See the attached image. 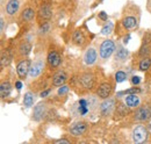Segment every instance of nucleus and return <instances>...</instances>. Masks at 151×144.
I'll use <instances>...</instances> for the list:
<instances>
[{"instance_id":"nucleus-23","label":"nucleus","mask_w":151,"mask_h":144,"mask_svg":"<svg viewBox=\"0 0 151 144\" xmlns=\"http://www.w3.org/2000/svg\"><path fill=\"white\" fill-rule=\"evenodd\" d=\"M35 99H36L35 93H33L32 91H28V92H26V93H24V95H23L22 104H23V106H24L26 108H30L33 105H34Z\"/></svg>"},{"instance_id":"nucleus-10","label":"nucleus","mask_w":151,"mask_h":144,"mask_svg":"<svg viewBox=\"0 0 151 144\" xmlns=\"http://www.w3.org/2000/svg\"><path fill=\"white\" fill-rule=\"evenodd\" d=\"M114 91V85L111 81H102L98 87H96V92L95 94L99 96V99H106L109 98L112 95Z\"/></svg>"},{"instance_id":"nucleus-40","label":"nucleus","mask_w":151,"mask_h":144,"mask_svg":"<svg viewBox=\"0 0 151 144\" xmlns=\"http://www.w3.org/2000/svg\"><path fill=\"white\" fill-rule=\"evenodd\" d=\"M17 87H18V90H20V89L22 87V85H21V83H19V81L17 83Z\"/></svg>"},{"instance_id":"nucleus-30","label":"nucleus","mask_w":151,"mask_h":144,"mask_svg":"<svg viewBox=\"0 0 151 144\" xmlns=\"http://www.w3.org/2000/svg\"><path fill=\"white\" fill-rule=\"evenodd\" d=\"M115 81L116 83H123L126 79H127V73L124 71H116V73H115Z\"/></svg>"},{"instance_id":"nucleus-36","label":"nucleus","mask_w":151,"mask_h":144,"mask_svg":"<svg viewBox=\"0 0 151 144\" xmlns=\"http://www.w3.org/2000/svg\"><path fill=\"white\" fill-rule=\"evenodd\" d=\"M50 89H48V90H45V91H43V92H41V93H40V96H41V98H45V96H47V95H48V94H49V93H50Z\"/></svg>"},{"instance_id":"nucleus-32","label":"nucleus","mask_w":151,"mask_h":144,"mask_svg":"<svg viewBox=\"0 0 151 144\" xmlns=\"http://www.w3.org/2000/svg\"><path fill=\"white\" fill-rule=\"evenodd\" d=\"M142 90H141L139 87H132V89H129V90L124 91L123 94H138Z\"/></svg>"},{"instance_id":"nucleus-4","label":"nucleus","mask_w":151,"mask_h":144,"mask_svg":"<svg viewBox=\"0 0 151 144\" xmlns=\"http://www.w3.org/2000/svg\"><path fill=\"white\" fill-rule=\"evenodd\" d=\"M149 128L144 125H137L132 131V140L135 144H143L148 141Z\"/></svg>"},{"instance_id":"nucleus-5","label":"nucleus","mask_w":151,"mask_h":144,"mask_svg":"<svg viewBox=\"0 0 151 144\" xmlns=\"http://www.w3.org/2000/svg\"><path fill=\"white\" fill-rule=\"evenodd\" d=\"M116 109V101L115 99L109 96L106 99H102V101L99 105V112L100 115L102 117H108L114 113V110Z\"/></svg>"},{"instance_id":"nucleus-33","label":"nucleus","mask_w":151,"mask_h":144,"mask_svg":"<svg viewBox=\"0 0 151 144\" xmlns=\"http://www.w3.org/2000/svg\"><path fill=\"white\" fill-rule=\"evenodd\" d=\"M0 26H1V36H4L6 33V22H5V18L2 15L0 19Z\"/></svg>"},{"instance_id":"nucleus-27","label":"nucleus","mask_w":151,"mask_h":144,"mask_svg":"<svg viewBox=\"0 0 151 144\" xmlns=\"http://www.w3.org/2000/svg\"><path fill=\"white\" fill-rule=\"evenodd\" d=\"M51 30V23L49 21H45V22H42L38 27V35L40 36H44L47 34H49Z\"/></svg>"},{"instance_id":"nucleus-8","label":"nucleus","mask_w":151,"mask_h":144,"mask_svg":"<svg viewBox=\"0 0 151 144\" xmlns=\"http://www.w3.org/2000/svg\"><path fill=\"white\" fill-rule=\"evenodd\" d=\"M32 48H33V45H32V43H30L29 41H26V40L21 41L19 44H18V47H17V50L14 51L17 59L20 60V59H22V58L28 57L29 54H30V51H32ZM18 60H17V62H18Z\"/></svg>"},{"instance_id":"nucleus-28","label":"nucleus","mask_w":151,"mask_h":144,"mask_svg":"<svg viewBox=\"0 0 151 144\" xmlns=\"http://www.w3.org/2000/svg\"><path fill=\"white\" fill-rule=\"evenodd\" d=\"M113 29H114V23L112 21H107V22L102 26L100 33H101L102 35H109V34H112Z\"/></svg>"},{"instance_id":"nucleus-14","label":"nucleus","mask_w":151,"mask_h":144,"mask_svg":"<svg viewBox=\"0 0 151 144\" xmlns=\"http://www.w3.org/2000/svg\"><path fill=\"white\" fill-rule=\"evenodd\" d=\"M98 51H96V49H95L94 47H88V48H86V50H85V53L83 55V62L86 64V65H88V66H92V65H94L95 63L98 62Z\"/></svg>"},{"instance_id":"nucleus-16","label":"nucleus","mask_w":151,"mask_h":144,"mask_svg":"<svg viewBox=\"0 0 151 144\" xmlns=\"http://www.w3.org/2000/svg\"><path fill=\"white\" fill-rule=\"evenodd\" d=\"M78 80H79V84L85 90H92L95 85V77L90 72H85V73L80 74Z\"/></svg>"},{"instance_id":"nucleus-21","label":"nucleus","mask_w":151,"mask_h":144,"mask_svg":"<svg viewBox=\"0 0 151 144\" xmlns=\"http://www.w3.org/2000/svg\"><path fill=\"white\" fill-rule=\"evenodd\" d=\"M66 80H68V76H66V72L63 71V70H59V71H57L54 76H52V78H51V84H52V86H62V85H64L65 83H66Z\"/></svg>"},{"instance_id":"nucleus-6","label":"nucleus","mask_w":151,"mask_h":144,"mask_svg":"<svg viewBox=\"0 0 151 144\" xmlns=\"http://www.w3.org/2000/svg\"><path fill=\"white\" fill-rule=\"evenodd\" d=\"M134 120L136 122H149L151 120V106L143 105L138 106L134 112Z\"/></svg>"},{"instance_id":"nucleus-25","label":"nucleus","mask_w":151,"mask_h":144,"mask_svg":"<svg viewBox=\"0 0 151 144\" xmlns=\"http://www.w3.org/2000/svg\"><path fill=\"white\" fill-rule=\"evenodd\" d=\"M151 69V57H142L138 63V70L139 71H149Z\"/></svg>"},{"instance_id":"nucleus-37","label":"nucleus","mask_w":151,"mask_h":144,"mask_svg":"<svg viewBox=\"0 0 151 144\" xmlns=\"http://www.w3.org/2000/svg\"><path fill=\"white\" fill-rule=\"evenodd\" d=\"M55 143H66V144H69V143H70V141H69V140H65V138H60V140H57V141H55Z\"/></svg>"},{"instance_id":"nucleus-39","label":"nucleus","mask_w":151,"mask_h":144,"mask_svg":"<svg viewBox=\"0 0 151 144\" xmlns=\"http://www.w3.org/2000/svg\"><path fill=\"white\" fill-rule=\"evenodd\" d=\"M148 9H149V12L151 13V0H148Z\"/></svg>"},{"instance_id":"nucleus-19","label":"nucleus","mask_w":151,"mask_h":144,"mask_svg":"<svg viewBox=\"0 0 151 144\" xmlns=\"http://www.w3.org/2000/svg\"><path fill=\"white\" fill-rule=\"evenodd\" d=\"M36 13H37V12H35V9H34L33 7L27 6V7H24V8L22 9V12L20 13L19 21L21 23H28V22H30V21L34 20V18L36 17Z\"/></svg>"},{"instance_id":"nucleus-17","label":"nucleus","mask_w":151,"mask_h":144,"mask_svg":"<svg viewBox=\"0 0 151 144\" xmlns=\"http://www.w3.org/2000/svg\"><path fill=\"white\" fill-rule=\"evenodd\" d=\"M21 7V1L20 0H7L5 12L8 18H14L20 11Z\"/></svg>"},{"instance_id":"nucleus-22","label":"nucleus","mask_w":151,"mask_h":144,"mask_svg":"<svg viewBox=\"0 0 151 144\" xmlns=\"http://www.w3.org/2000/svg\"><path fill=\"white\" fill-rule=\"evenodd\" d=\"M123 102L128 106V108H136L141 104V98L137 94H127L123 99Z\"/></svg>"},{"instance_id":"nucleus-20","label":"nucleus","mask_w":151,"mask_h":144,"mask_svg":"<svg viewBox=\"0 0 151 144\" xmlns=\"http://www.w3.org/2000/svg\"><path fill=\"white\" fill-rule=\"evenodd\" d=\"M86 41H87V38H86L85 33L80 28L76 29L75 32H73V34H72V42H73V44H76L77 47L83 48L86 44Z\"/></svg>"},{"instance_id":"nucleus-34","label":"nucleus","mask_w":151,"mask_h":144,"mask_svg":"<svg viewBox=\"0 0 151 144\" xmlns=\"http://www.w3.org/2000/svg\"><path fill=\"white\" fill-rule=\"evenodd\" d=\"M130 83H132V85H138V84L141 83V77H138V76H132V79H130Z\"/></svg>"},{"instance_id":"nucleus-18","label":"nucleus","mask_w":151,"mask_h":144,"mask_svg":"<svg viewBox=\"0 0 151 144\" xmlns=\"http://www.w3.org/2000/svg\"><path fill=\"white\" fill-rule=\"evenodd\" d=\"M32 115H33L32 119L35 122H40L47 115V104L44 101H41V102L36 104V106L33 109V114Z\"/></svg>"},{"instance_id":"nucleus-1","label":"nucleus","mask_w":151,"mask_h":144,"mask_svg":"<svg viewBox=\"0 0 151 144\" xmlns=\"http://www.w3.org/2000/svg\"><path fill=\"white\" fill-rule=\"evenodd\" d=\"M139 18H141L139 8L134 4H128L123 8L121 24L127 32L135 30L139 26Z\"/></svg>"},{"instance_id":"nucleus-7","label":"nucleus","mask_w":151,"mask_h":144,"mask_svg":"<svg viewBox=\"0 0 151 144\" xmlns=\"http://www.w3.org/2000/svg\"><path fill=\"white\" fill-rule=\"evenodd\" d=\"M30 66H32V60L28 57L18 60V63H17V74L21 80H24L28 77Z\"/></svg>"},{"instance_id":"nucleus-26","label":"nucleus","mask_w":151,"mask_h":144,"mask_svg":"<svg viewBox=\"0 0 151 144\" xmlns=\"http://www.w3.org/2000/svg\"><path fill=\"white\" fill-rule=\"evenodd\" d=\"M12 92V85L9 81H2L1 85H0V94H1V98L5 99L7 98Z\"/></svg>"},{"instance_id":"nucleus-12","label":"nucleus","mask_w":151,"mask_h":144,"mask_svg":"<svg viewBox=\"0 0 151 144\" xmlns=\"http://www.w3.org/2000/svg\"><path fill=\"white\" fill-rule=\"evenodd\" d=\"M47 64H48V68L50 70L57 69L62 64V56H60V54L55 49H51L48 53V56H47Z\"/></svg>"},{"instance_id":"nucleus-29","label":"nucleus","mask_w":151,"mask_h":144,"mask_svg":"<svg viewBox=\"0 0 151 144\" xmlns=\"http://www.w3.org/2000/svg\"><path fill=\"white\" fill-rule=\"evenodd\" d=\"M11 56L8 51H2L1 53V69H4L5 66H7L11 63Z\"/></svg>"},{"instance_id":"nucleus-31","label":"nucleus","mask_w":151,"mask_h":144,"mask_svg":"<svg viewBox=\"0 0 151 144\" xmlns=\"http://www.w3.org/2000/svg\"><path fill=\"white\" fill-rule=\"evenodd\" d=\"M70 91V87H69V85H62V86H59V89L57 91V94L58 95H65L68 92Z\"/></svg>"},{"instance_id":"nucleus-35","label":"nucleus","mask_w":151,"mask_h":144,"mask_svg":"<svg viewBox=\"0 0 151 144\" xmlns=\"http://www.w3.org/2000/svg\"><path fill=\"white\" fill-rule=\"evenodd\" d=\"M99 18L101 19L102 21H106V20L108 19V17H107V14H106L105 12H100V13H99Z\"/></svg>"},{"instance_id":"nucleus-3","label":"nucleus","mask_w":151,"mask_h":144,"mask_svg":"<svg viewBox=\"0 0 151 144\" xmlns=\"http://www.w3.org/2000/svg\"><path fill=\"white\" fill-rule=\"evenodd\" d=\"M115 49H116V45H115V42L111 38H107V40H104L99 47V58L100 60L102 62H106L107 59H109L113 54L115 53Z\"/></svg>"},{"instance_id":"nucleus-24","label":"nucleus","mask_w":151,"mask_h":144,"mask_svg":"<svg viewBox=\"0 0 151 144\" xmlns=\"http://www.w3.org/2000/svg\"><path fill=\"white\" fill-rule=\"evenodd\" d=\"M138 56L142 57H151V42H142V45L138 50Z\"/></svg>"},{"instance_id":"nucleus-11","label":"nucleus","mask_w":151,"mask_h":144,"mask_svg":"<svg viewBox=\"0 0 151 144\" xmlns=\"http://www.w3.org/2000/svg\"><path fill=\"white\" fill-rule=\"evenodd\" d=\"M43 69H44V59H43V57H36L34 59V62H32V66H30L28 77L30 79L37 78L38 76L42 73Z\"/></svg>"},{"instance_id":"nucleus-38","label":"nucleus","mask_w":151,"mask_h":144,"mask_svg":"<svg viewBox=\"0 0 151 144\" xmlns=\"http://www.w3.org/2000/svg\"><path fill=\"white\" fill-rule=\"evenodd\" d=\"M129 38H130V35L126 36V37L123 38V43H124V44H127V43H128V41H129Z\"/></svg>"},{"instance_id":"nucleus-9","label":"nucleus","mask_w":151,"mask_h":144,"mask_svg":"<svg viewBox=\"0 0 151 144\" xmlns=\"http://www.w3.org/2000/svg\"><path fill=\"white\" fill-rule=\"evenodd\" d=\"M52 8L49 4H42L37 9V13H36V18H37L38 22H45V21H49L50 19L52 18Z\"/></svg>"},{"instance_id":"nucleus-13","label":"nucleus","mask_w":151,"mask_h":144,"mask_svg":"<svg viewBox=\"0 0 151 144\" xmlns=\"http://www.w3.org/2000/svg\"><path fill=\"white\" fill-rule=\"evenodd\" d=\"M129 56H130L129 50L127 48H124L123 45L119 44L116 47V49H115V53H114V60L117 64H123V63H126L128 60Z\"/></svg>"},{"instance_id":"nucleus-2","label":"nucleus","mask_w":151,"mask_h":144,"mask_svg":"<svg viewBox=\"0 0 151 144\" xmlns=\"http://www.w3.org/2000/svg\"><path fill=\"white\" fill-rule=\"evenodd\" d=\"M98 95H90L86 98H80L72 107V112L78 116H85L91 110H93L98 105Z\"/></svg>"},{"instance_id":"nucleus-15","label":"nucleus","mask_w":151,"mask_h":144,"mask_svg":"<svg viewBox=\"0 0 151 144\" xmlns=\"http://www.w3.org/2000/svg\"><path fill=\"white\" fill-rule=\"evenodd\" d=\"M86 130H87V123H86L85 121H83V120H79V121L73 122V123L70 126V128H69L70 134H71L72 136H76V137L84 135V134L86 132Z\"/></svg>"}]
</instances>
